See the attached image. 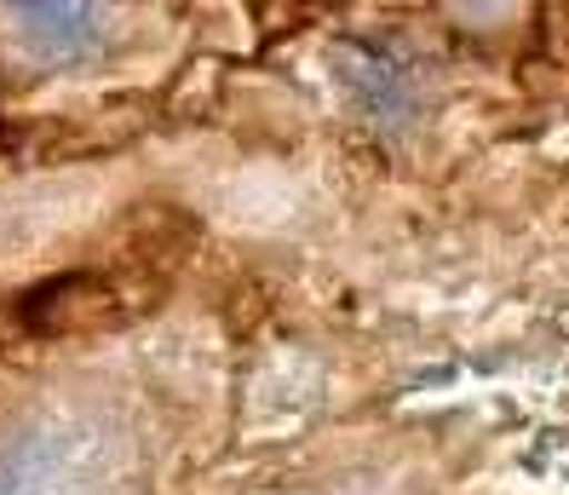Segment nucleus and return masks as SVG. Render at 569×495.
<instances>
[{"instance_id": "nucleus-3", "label": "nucleus", "mask_w": 569, "mask_h": 495, "mask_svg": "<svg viewBox=\"0 0 569 495\" xmlns=\"http://www.w3.org/2000/svg\"><path fill=\"white\" fill-rule=\"evenodd\" d=\"M0 495H29V489H23V478H18V473L0 467Z\"/></svg>"}, {"instance_id": "nucleus-2", "label": "nucleus", "mask_w": 569, "mask_h": 495, "mask_svg": "<svg viewBox=\"0 0 569 495\" xmlns=\"http://www.w3.org/2000/svg\"><path fill=\"white\" fill-rule=\"evenodd\" d=\"M333 70H340V87L351 92V105L386 127V133H403L420 116V87H415V70L397 52L386 47H340L333 52Z\"/></svg>"}, {"instance_id": "nucleus-1", "label": "nucleus", "mask_w": 569, "mask_h": 495, "mask_svg": "<svg viewBox=\"0 0 569 495\" xmlns=\"http://www.w3.org/2000/svg\"><path fill=\"white\" fill-rule=\"evenodd\" d=\"M0 7L18 29V47L47 70L98 58L110 36V0H0Z\"/></svg>"}]
</instances>
